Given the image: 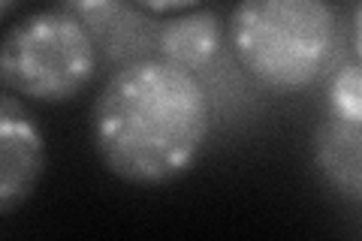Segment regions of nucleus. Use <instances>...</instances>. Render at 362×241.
<instances>
[{
	"instance_id": "20e7f679",
	"label": "nucleus",
	"mask_w": 362,
	"mask_h": 241,
	"mask_svg": "<svg viewBox=\"0 0 362 241\" xmlns=\"http://www.w3.org/2000/svg\"><path fill=\"white\" fill-rule=\"evenodd\" d=\"M320 178L347 202H362V66H344L326 90L314 127Z\"/></svg>"
},
{
	"instance_id": "1a4fd4ad",
	"label": "nucleus",
	"mask_w": 362,
	"mask_h": 241,
	"mask_svg": "<svg viewBox=\"0 0 362 241\" xmlns=\"http://www.w3.org/2000/svg\"><path fill=\"white\" fill-rule=\"evenodd\" d=\"M354 52H356V61L362 66V0L354 9Z\"/></svg>"
},
{
	"instance_id": "7ed1b4c3",
	"label": "nucleus",
	"mask_w": 362,
	"mask_h": 241,
	"mask_svg": "<svg viewBox=\"0 0 362 241\" xmlns=\"http://www.w3.org/2000/svg\"><path fill=\"white\" fill-rule=\"evenodd\" d=\"M97 73V42L76 16L40 9L16 21L0 49L4 90L33 102H66Z\"/></svg>"
},
{
	"instance_id": "9d476101",
	"label": "nucleus",
	"mask_w": 362,
	"mask_h": 241,
	"mask_svg": "<svg viewBox=\"0 0 362 241\" xmlns=\"http://www.w3.org/2000/svg\"><path fill=\"white\" fill-rule=\"evenodd\" d=\"M16 4H18V0H0V18H9V16H13Z\"/></svg>"
},
{
	"instance_id": "6e6552de",
	"label": "nucleus",
	"mask_w": 362,
	"mask_h": 241,
	"mask_svg": "<svg viewBox=\"0 0 362 241\" xmlns=\"http://www.w3.org/2000/svg\"><path fill=\"white\" fill-rule=\"evenodd\" d=\"M133 4L148 9V13L163 16V13H185V9H194L199 0H133Z\"/></svg>"
},
{
	"instance_id": "423d86ee",
	"label": "nucleus",
	"mask_w": 362,
	"mask_h": 241,
	"mask_svg": "<svg viewBox=\"0 0 362 241\" xmlns=\"http://www.w3.org/2000/svg\"><path fill=\"white\" fill-rule=\"evenodd\" d=\"M221 37V18L209 9H197V13H185L166 21L157 33V52L163 61L197 73L218 54Z\"/></svg>"
},
{
	"instance_id": "0eeeda50",
	"label": "nucleus",
	"mask_w": 362,
	"mask_h": 241,
	"mask_svg": "<svg viewBox=\"0 0 362 241\" xmlns=\"http://www.w3.org/2000/svg\"><path fill=\"white\" fill-rule=\"evenodd\" d=\"M64 9L82 21L90 33H97V28H103L118 13V0H64Z\"/></svg>"
},
{
	"instance_id": "39448f33",
	"label": "nucleus",
	"mask_w": 362,
	"mask_h": 241,
	"mask_svg": "<svg viewBox=\"0 0 362 241\" xmlns=\"http://www.w3.org/2000/svg\"><path fill=\"white\" fill-rule=\"evenodd\" d=\"M45 169V139L13 90L0 97V214L21 208Z\"/></svg>"
},
{
	"instance_id": "f03ea898",
	"label": "nucleus",
	"mask_w": 362,
	"mask_h": 241,
	"mask_svg": "<svg viewBox=\"0 0 362 241\" xmlns=\"http://www.w3.org/2000/svg\"><path fill=\"white\" fill-rule=\"evenodd\" d=\"M226 33L239 66L272 94L311 88L338 45V21L326 0H239Z\"/></svg>"
},
{
	"instance_id": "f257e3e1",
	"label": "nucleus",
	"mask_w": 362,
	"mask_h": 241,
	"mask_svg": "<svg viewBox=\"0 0 362 241\" xmlns=\"http://www.w3.org/2000/svg\"><path fill=\"white\" fill-rule=\"evenodd\" d=\"M211 133V100L199 78L145 57L109 76L90 109V139L103 166L130 184L154 187L194 169Z\"/></svg>"
}]
</instances>
